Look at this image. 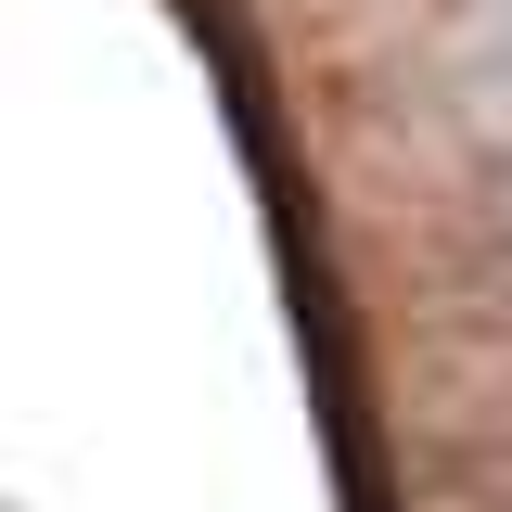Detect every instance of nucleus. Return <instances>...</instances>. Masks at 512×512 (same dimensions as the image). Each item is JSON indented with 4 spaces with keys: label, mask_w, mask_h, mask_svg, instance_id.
<instances>
[{
    "label": "nucleus",
    "mask_w": 512,
    "mask_h": 512,
    "mask_svg": "<svg viewBox=\"0 0 512 512\" xmlns=\"http://www.w3.org/2000/svg\"><path fill=\"white\" fill-rule=\"evenodd\" d=\"M436 77H448V103H474V116H500V128H512V0H474V13L448 26Z\"/></svg>",
    "instance_id": "f257e3e1"
}]
</instances>
